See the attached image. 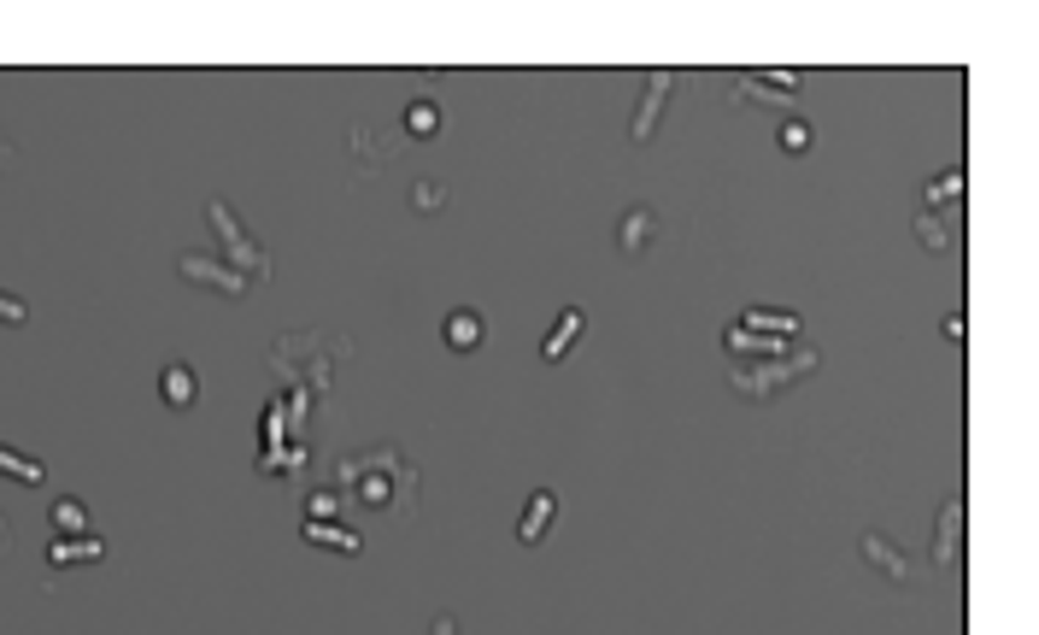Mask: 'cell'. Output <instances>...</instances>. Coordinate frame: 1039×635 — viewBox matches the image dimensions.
I'll use <instances>...</instances> for the list:
<instances>
[{"label": "cell", "mask_w": 1039, "mask_h": 635, "mask_svg": "<svg viewBox=\"0 0 1039 635\" xmlns=\"http://www.w3.org/2000/svg\"><path fill=\"white\" fill-rule=\"evenodd\" d=\"M336 488L370 512H406V500L418 495V470L400 459V447H364L336 465Z\"/></svg>", "instance_id": "1"}, {"label": "cell", "mask_w": 1039, "mask_h": 635, "mask_svg": "<svg viewBox=\"0 0 1039 635\" xmlns=\"http://www.w3.org/2000/svg\"><path fill=\"white\" fill-rule=\"evenodd\" d=\"M341 354H347L341 336L300 330V336H282L277 347H270V371H277L288 388H300V395H323V388L341 377Z\"/></svg>", "instance_id": "2"}, {"label": "cell", "mask_w": 1039, "mask_h": 635, "mask_svg": "<svg viewBox=\"0 0 1039 635\" xmlns=\"http://www.w3.org/2000/svg\"><path fill=\"white\" fill-rule=\"evenodd\" d=\"M810 371H817V354H805V347H799V354H787V359L735 365V377H729V383L740 388V395H752V406H758V400H776L787 383H805Z\"/></svg>", "instance_id": "3"}, {"label": "cell", "mask_w": 1039, "mask_h": 635, "mask_svg": "<svg viewBox=\"0 0 1039 635\" xmlns=\"http://www.w3.org/2000/svg\"><path fill=\"white\" fill-rule=\"evenodd\" d=\"M206 224H212L218 248H223V254H230V259L241 265V277H247V282L270 271V265H264V248H259V241L241 230V218H236L230 207H223V200H206Z\"/></svg>", "instance_id": "4"}, {"label": "cell", "mask_w": 1039, "mask_h": 635, "mask_svg": "<svg viewBox=\"0 0 1039 635\" xmlns=\"http://www.w3.org/2000/svg\"><path fill=\"white\" fill-rule=\"evenodd\" d=\"M799 83H805L799 71H746L740 83H735V95L740 100H758V107H787V100L799 95Z\"/></svg>", "instance_id": "5"}, {"label": "cell", "mask_w": 1039, "mask_h": 635, "mask_svg": "<svg viewBox=\"0 0 1039 635\" xmlns=\"http://www.w3.org/2000/svg\"><path fill=\"white\" fill-rule=\"evenodd\" d=\"M182 277L189 282H200V289H212V295H247V277L236 271V265H218V259H200V254H189L182 259Z\"/></svg>", "instance_id": "6"}, {"label": "cell", "mask_w": 1039, "mask_h": 635, "mask_svg": "<svg viewBox=\"0 0 1039 635\" xmlns=\"http://www.w3.org/2000/svg\"><path fill=\"white\" fill-rule=\"evenodd\" d=\"M676 95V77L670 71H652L647 77V95H640V107H635V141H652V130H658V118H663V100Z\"/></svg>", "instance_id": "7"}, {"label": "cell", "mask_w": 1039, "mask_h": 635, "mask_svg": "<svg viewBox=\"0 0 1039 635\" xmlns=\"http://www.w3.org/2000/svg\"><path fill=\"white\" fill-rule=\"evenodd\" d=\"M552 518H558V495H552V488H540V495H529L523 518H517V542H523V547H535V542L552 529Z\"/></svg>", "instance_id": "8"}, {"label": "cell", "mask_w": 1039, "mask_h": 635, "mask_svg": "<svg viewBox=\"0 0 1039 635\" xmlns=\"http://www.w3.org/2000/svg\"><path fill=\"white\" fill-rule=\"evenodd\" d=\"M100 559H107V542H100V536H59L48 547V565L53 570H66V565H100Z\"/></svg>", "instance_id": "9"}, {"label": "cell", "mask_w": 1039, "mask_h": 635, "mask_svg": "<svg viewBox=\"0 0 1039 635\" xmlns=\"http://www.w3.org/2000/svg\"><path fill=\"white\" fill-rule=\"evenodd\" d=\"M722 347H729L735 359H752V365H763V359H787V341H776V336H758V330H735L722 336Z\"/></svg>", "instance_id": "10"}, {"label": "cell", "mask_w": 1039, "mask_h": 635, "mask_svg": "<svg viewBox=\"0 0 1039 635\" xmlns=\"http://www.w3.org/2000/svg\"><path fill=\"white\" fill-rule=\"evenodd\" d=\"M300 536H306V542H318V547H336V553H364L359 529H347V524H336V518H306V524H300Z\"/></svg>", "instance_id": "11"}, {"label": "cell", "mask_w": 1039, "mask_h": 635, "mask_svg": "<svg viewBox=\"0 0 1039 635\" xmlns=\"http://www.w3.org/2000/svg\"><path fill=\"white\" fill-rule=\"evenodd\" d=\"M581 330H588V312H576V306H565V318L547 330V341H540V359H565L570 347L581 341Z\"/></svg>", "instance_id": "12"}, {"label": "cell", "mask_w": 1039, "mask_h": 635, "mask_svg": "<svg viewBox=\"0 0 1039 635\" xmlns=\"http://www.w3.org/2000/svg\"><path fill=\"white\" fill-rule=\"evenodd\" d=\"M963 500H946V518H940V536H933V559L940 565H958V553H963Z\"/></svg>", "instance_id": "13"}, {"label": "cell", "mask_w": 1039, "mask_h": 635, "mask_svg": "<svg viewBox=\"0 0 1039 635\" xmlns=\"http://www.w3.org/2000/svg\"><path fill=\"white\" fill-rule=\"evenodd\" d=\"M306 465V441L294 436V441H277V447H264L259 454V470L264 477H294V470Z\"/></svg>", "instance_id": "14"}, {"label": "cell", "mask_w": 1039, "mask_h": 635, "mask_svg": "<svg viewBox=\"0 0 1039 635\" xmlns=\"http://www.w3.org/2000/svg\"><path fill=\"white\" fill-rule=\"evenodd\" d=\"M159 395H164V406H194L200 383H194V371H189V365H164V377H159Z\"/></svg>", "instance_id": "15"}, {"label": "cell", "mask_w": 1039, "mask_h": 635, "mask_svg": "<svg viewBox=\"0 0 1039 635\" xmlns=\"http://www.w3.org/2000/svg\"><path fill=\"white\" fill-rule=\"evenodd\" d=\"M740 330H758V336H776V341H793L799 336V318L793 312H746Z\"/></svg>", "instance_id": "16"}, {"label": "cell", "mask_w": 1039, "mask_h": 635, "mask_svg": "<svg viewBox=\"0 0 1039 635\" xmlns=\"http://www.w3.org/2000/svg\"><path fill=\"white\" fill-rule=\"evenodd\" d=\"M863 559L876 565L881 577H892V583H905V577H910V565L899 559V547H887L881 536H863Z\"/></svg>", "instance_id": "17"}, {"label": "cell", "mask_w": 1039, "mask_h": 635, "mask_svg": "<svg viewBox=\"0 0 1039 635\" xmlns=\"http://www.w3.org/2000/svg\"><path fill=\"white\" fill-rule=\"evenodd\" d=\"M482 318L476 312H447V347H459V354H470V347H482Z\"/></svg>", "instance_id": "18"}, {"label": "cell", "mask_w": 1039, "mask_h": 635, "mask_svg": "<svg viewBox=\"0 0 1039 635\" xmlns=\"http://www.w3.org/2000/svg\"><path fill=\"white\" fill-rule=\"evenodd\" d=\"M652 230H658V218H652L647 207H635L629 218H622V236H617V241H622V254H640V248H647V236H652Z\"/></svg>", "instance_id": "19"}, {"label": "cell", "mask_w": 1039, "mask_h": 635, "mask_svg": "<svg viewBox=\"0 0 1039 635\" xmlns=\"http://www.w3.org/2000/svg\"><path fill=\"white\" fill-rule=\"evenodd\" d=\"M406 136H441V107H434V100H411L406 107Z\"/></svg>", "instance_id": "20"}, {"label": "cell", "mask_w": 1039, "mask_h": 635, "mask_svg": "<svg viewBox=\"0 0 1039 635\" xmlns=\"http://www.w3.org/2000/svg\"><path fill=\"white\" fill-rule=\"evenodd\" d=\"M53 529L59 536H89V512H82V500H59L53 506Z\"/></svg>", "instance_id": "21"}, {"label": "cell", "mask_w": 1039, "mask_h": 635, "mask_svg": "<svg viewBox=\"0 0 1039 635\" xmlns=\"http://www.w3.org/2000/svg\"><path fill=\"white\" fill-rule=\"evenodd\" d=\"M0 477H12V483H41V465L24 459V454H12V447H0Z\"/></svg>", "instance_id": "22"}, {"label": "cell", "mask_w": 1039, "mask_h": 635, "mask_svg": "<svg viewBox=\"0 0 1039 635\" xmlns=\"http://www.w3.org/2000/svg\"><path fill=\"white\" fill-rule=\"evenodd\" d=\"M963 200V171H946L940 182H928V207H958Z\"/></svg>", "instance_id": "23"}, {"label": "cell", "mask_w": 1039, "mask_h": 635, "mask_svg": "<svg viewBox=\"0 0 1039 635\" xmlns=\"http://www.w3.org/2000/svg\"><path fill=\"white\" fill-rule=\"evenodd\" d=\"M810 141H817V130H810L805 118H787V125H781V148H787V153H805Z\"/></svg>", "instance_id": "24"}, {"label": "cell", "mask_w": 1039, "mask_h": 635, "mask_svg": "<svg viewBox=\"0 0 1039 635\" xmlns=\"http://www.w3.org/2000/svg\"><path fill=\"white\" fill-rule=\"evenodd\" d=\"M336 512H341V488H318L311 506H306V518H336Z\"/></svg>", "instance_id": "25"}, {"label": "cell", "mask_w": 1039, "mask_h": 635, "mask_svg": "<svg viewBox=\"0 0 1039 635\" xmlns=\"http://www.w3.org/2000/svg\"><path fill=\"white\" fill-rule=\"evenodd\" d=\"M441 200H447V189H441V182H418V189H411V207H418V212H434Z\"/></svg>", "instance_id": "26"}, {"label": "cell", "mask_w": 1039, "mask_h": 635, "mask_svg": "<svg viewBox=\"0 0 1039 635\" xmlns=\"http://www.w3.org/2000/svg\"><path fill=\"white\" fill-rule=\"evenodd\" d=\"M917 236H922V248H946V224H933V218H917Z\"/></svg>", "instance_id": "27"}, {"label": "cell", "mask_w": 1039, "mask_h": 635, "mask_svg": "<svg viewBox=\"0 0 1039 635\" xmlns=\"http://www.w3.org/2000/svg\"><path fill=\"white\" fill-rule=\"evenodd\" d=\"M30 312H24V300L18 295H0V324H24Z\"/></svg>", "instance_id": "28"}, {"label": "cell", "mask_w": 1039, "mask_h": 635, "mask_svg": "<svg viewBox=\"0 0 1039 635\" xmlns=\"http://www.w3.org/2000/svg\"><path fill=\"white\" fill-rule=\"evenodd\" d=\"M434 635H459V624H452V618H441V624H434Z\"/></svg>", "instance_id": "29"}, {"label": "cell", "mask_w": 1039, "mask_h": 635, "mask_svg": "<svg viewBox=\"0 0 1039 635\" xmlns=\"http://www.w3.org/2000/svg\"><path fill=\"white\" fill-rule=\"evenodd\" d=\"M0 542H7V518H0Z\"/></svg>", "instance_id": "30"}]
</instances>
